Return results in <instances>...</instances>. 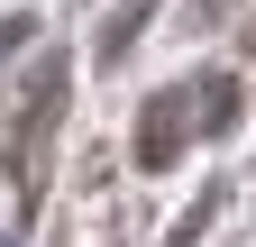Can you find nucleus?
Instances as JSON below:
<instances>
[{"mask_svg":"<svg viewBox=\"0 0 256 247\" xmlns=\"http://www.w3.org/2000/svg\"><path fill=\"white\" fill-rule=\"evenodd\" d=\"M146 18H156V0H119V10L101 18V55H110V64H119L138 37H146Z\"/></svg>","mask_w":256,"mask_h":247,"instance_id":"2","label":"nucleus"},{"mask_svg":"<svg viewBox=\"0 0 256 247\" xmlns=\"http://www.w3.org/2000/svg\"><path fill=\"white\" fill-rule=\"evenodd\" d=\"M220 210H229V183H210V192H202V202H192L183 220H174V238H165V247H202V229L220 220Z\"/></svg>","mask_w":256,"mask_h":247,"instance_id":"3","label":"nucleus"},{"mask_svg":"<svg viewBox=\"0 0 256 247\" xmlns=\"http://www.w3.org/2000/svg\"><path fill=\"white\" fill-rule=\"evenodd\" d=\"M238 92H247V82H238L229 64L165 82V92L138 110V174H165L192 138H229V128H238Z\"/></svg>","mask_w":256,"mask_h":247,"instance_id":"1","label":"nucleus"}]
</instances>
